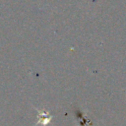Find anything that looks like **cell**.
<instances>
[{
    "instance_id": "cell-1",
    "label": "cell",
    "mask_w": 126,
    "mask_h": 126,
    "mask_svg": "<svg viewBox=\"0 0 126 126\" xmlns=\"http://www.w3.org/2000/svg\"><path fill=\"white\" fill-rule=\"evenodd\" d=\"M36 111H37V113H38V116H37V117H38V120H37L35 126H37V125H41V126H46V125H48V124L50 123L51 119L53 118L52 115H51L48 111H46V110H44V109H37V108H36Z\"/></svg>"
}]
</instances>
